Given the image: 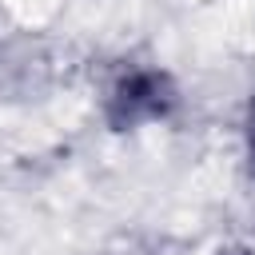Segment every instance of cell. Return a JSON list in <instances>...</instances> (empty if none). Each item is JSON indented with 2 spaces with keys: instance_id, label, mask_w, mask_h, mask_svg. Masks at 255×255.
<instances>
[{
  "instance_id": "1",
  "label": "cell",
  "mask_w": 255,
  "mask_h": 255,
  "mask_svg": "<svg viewBox=\"0 0 255 255\" xmlns=\"http://www.w3.org/2000/svg\"><path fill=\"white\" fill-rule=\"evenodd\" d=\"M179 108V88L163 68H128L104 96V120L112 131H139L163 124Z\"/></svg>"
},
{
  "instance_id": "2",
  "label": "cell",
  "mask_w": 255,
  "mask_h": 255,
  "mask_svg": "<svg viewBox=\"0 0 255 255\" xmlns=\"http://www.w3.org/2000/svg\"><path fill=\"white\" fill-rule=\"evenodd\" d=\"M247 159H251V175H255V100H251V116H247Z\"/></svg>"
}]
</instances>
